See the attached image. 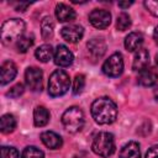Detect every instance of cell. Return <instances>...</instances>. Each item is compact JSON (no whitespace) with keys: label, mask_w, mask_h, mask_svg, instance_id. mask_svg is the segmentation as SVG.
Segmentation results:
<instances>
[{"label":"cell","mask_w":158,"mask_h":158,"mask_svg":"<svg viewBox=\"0 0 158 158\" xmlns=\"http://www.w3.org/2000/svg\"><path fill=\"white\" fill-rule=\"evenodd\" d=\"M102 72L105 75L111 77V78H116L120 77L123 72V58L121 56V53L116 52L112 53L102 64Z\"/></svg>","instance_id":"cell-6"},{"label":"cell","mask_w":158,"mask_h":158,"mask_svg":"<svg viewBox=\"0 0 158 158\" xmlns=\"http://www.w3.org/2000/svg\"><path fill=\"white\" fill-rule=\"evenodd\" d=\"M118 158H141V149H139V144L137 142H128L126 143L118 154Z\"/></svg>","instance_id":"cell-18"},{"label":"cell","mask_w":158,"mask_h":158,"mask_svg":"<svg viewBox=\"0 0 158 158\" xmlns=\"http://www.w3.org/2000/svg\"><path fill=\"white\" fill-rule=\"evenodd\" d=\"M142 43H143V35L141 32H131L125 38V48L128 52L138 51Z\"/></svg>","instance_id":"cell-16"},{"label":"cell","mask_w":158,"mask_h":158,"mask_svg":"<svg viewBox=\"0 0 158 158\" xmlns=\"http://www.w3.org/2000/svg\"><path fill=\"white\" fill-rule=\"evenodd\" d=\"M28 5H30L28 2H20V4L17 2V4H15L14 6H15V10H16V11H25V10L28 7Z\"/></svg>","instance_id":"cell-31"},{"label":"cell","mask_w":158,"mask_h":158,"mask_svg":"<svg viewBox=\"0 0 158 158\" xmlns=\"http://www.w3.org/2000/svg\"><path fill=\"white\" fill-rule=\"evenodd\" d=\"M70 86V79L65 70H54L48 79V94L53 98L64 95Z\"/></svg>","instance_id":"cell-2"},{"label":"cell","mask_w":158,"mask_h":158,"mask_svg":"<svg viewBox=\"0 0 158 158\" xmlns=\"http://www.w3.org/2000/svg\"><path fill=\"white\" fill-rule=\"evenodd\" d=\"M0 127L2 133H10L16 128V118L11 114H5L1 116Z\"/></svg>","instance_id":"cell-21"},{"label":"cell","mask_w":158,"mask_h":158,"mask_svg":"<svg viewBox=\"0 0 158 158\" xmlns=\"http://www.w3.org/2000/svg\"><path fill=\"white\" fill-rule=\"evenodd\" d=\"M158 81V73L152 68H146L144 70L139 72L138 83L143 86H153Z\"/></svg>","instance_id":"cell-17"},{"label":"cell","mask_w":158,"mask_h":158,"mask_svg":"<svg viewBox=\"0 0 158 158\" xmlns=\"http://www.w3.org/2000/svg\"><path fill=\"white\" fill-rule=\"evenodd\" d=\"M91 116L99 125H110L117 117L116 104L106 96L99 98L91 104Z\"/></svg>","instance_id":"cell-1"},{"label":"cell","mask_w":158,"mask_h":158,"mask_svg":"<svg viewBox=\"0 0 158 158\" xmlns=\"http://www.w3.org/2000/svg\"><path fill=\"white\" fill-rule=\"evenodd\" d=\"M144 158H158V146L151 147V148L147 151Z\"/></svg>","instance_id":"cell-30"},{"label":"cell","mask_w":158,"mask_h":158,"mask_svg":"<svg viewBox=\"0 0 158 158\" xmlns=\"http://www.w3.org/2000/svg\"><path fill=\"white\" fill-rule=\"evenodd\" d=\"M153 38H154V41L158 43V26L154 28V32H153Z\"/></svg>","instance_id":"cell-33"},{"label":"cell","mask_w":158,"mask_h":158,"mask_svg":"<svg viewBox=\"0 0 158 158\" xmlns=\"http://www.w3.org/2000/svg\"><path fill=\"white\" fill-rule=\"evenodd\" d=\"M84 28L79 25H68L60 30V36L69 43H77L83 38Z\"/></svg>","instance_id":"cell-9"},{"label":"cell","mask_w":158,"mask_h":158,"mask_svg":"<svg viewBox=\"0 0 158 158\" xmlns=\"http://www.w3.org/2000/svg\"><path fill=\"white\" fill-rule=\"evenodd\" d=\"M25 81L30 90L32 91H41L42 90V81H43V73L37 67H30L25 72Z\"/></svg>","instance_id":"cell-7"},{"label":"cell","mask_w":158,"mask_h":158,"mask_svg":"<svg viewBox=\"0 0 158 158\" xmlns=\"http://www.w3.org/2000/svg\"><path fill=\"white\" fill-rule=\"evenodd\" d=\"M53 32H54V22L52 20V17L49 16H46L42 22H41V33H42V38L43 40H49L52 38L53 36Z\"/></svg>","instance_id":"cell-22"},{"label":"cell","mask_w":158,"mask_h":158,"mask_svg":"<svg viewBox=\"0 0 158 158\" xmlns=\"http://www.w3.org/2000/svg\"><path fill=\"white\" fill-rule=\"evenodd\" d=\"M21 157L22 158H44V154L40 148H37L35 146H27L22 151Z\"/></svg>","instance_id":"cell-24"},{"label":"cell","mask_w":158,"mask_h":158,"mask_svg":"<svg viewBox=\"0 0 158 158\" xmlns=\"http://www.w3.org/2000/svg\"><path fill=\"white\" fill-rule=\"evenodd\" d=\"M149 64V53L146 48H139L133 57L132 69L135 72H142L144 70Z\"/></svg>","instance_id":"cell-13"},{"label":"cell","mask_w":158,"mask_h":158,"mask_svg":"<svg viewBox=\"0 0 158 158\" xmlns=\"http://www.w3.org/2000/svg\"><path fill=\"white\" fill-rule=\"evenodd\" d=\"M154 98H156V100L158 101V88L154 90Z\"/></svg>","instance_id":"cell-34"},{"label":"cell","mask_w":158,"mask_h":158,"mask_svg":"<svg viewBox=\"0 0 158 158\" xmlns=\"http://www.w3.org/2000/svg\"><path fill=\"white\" fill-rule=\"evenodd\" d=\"M56 16L60 22H69L75 19V11L67 4L59 2L56 6Z\"/></svg>","instance_id":"cell-15"},{"label":"cell","mask_w":158,"mask_h":158,"mask_svg":"<svg viewBox=\"0 0 158 158\" xmlns=\"http://www.w3.org/2000/svg\"><path fill=\"white\" fill-rule=\"evenodd\" d=\"M49 111L44 106H36L33 110V123L37 127H43L49 121Z\"/></svg>","instance_id":"cell-19"},{"label":"cell","mask_w":158,"mask_h":158,"mask_svg":"<svg viewBox=\"0 0 158 158\" xmlns=\"http://www.w3.org/2000/svg\"><path fill=\"white\" fill-rule=\"evenodd\" d=\"M62 123L68 132H79L84 126V114L78 106L67 109L62 115Z\"/></svg>","instance_id":"cell-5"},{"label":"cell","mask_w":158,"mask_h":158,"mask_svg":"<svg viewBox=\"0 0 158 158\" xmlns=\"http://www.w3.org/2000/svg\"><path fill=\"white\" fill-rule=\"evenodd\" d=\"M23 91H25V88H23V85L21 84V83H17L16 85H14L7 93H6V95L7 96H10V98H19L20 95H22L23 94Z\"/></svg>","instance_id":"cell-28"},{"label":"cell","mask_w":158,"mask_h":158,"mask_svg":"<svg viewBox=\"0 0 158 158\" xmlns=\"http://www.w3.org/2000/svg\"><path fill=\"white\" fill-rule=\"evenodd\" d=\"M132 4H133V1H120V2H118V6H120L121 9H126V7L131 6Z\"/></svg>","instance_id":"cell-32"},{"label":"cell","mask_w":158,"mask_h":158,"mask_svg":"<svg viewBox=\"0 0 158 158\" xmlns=\"http://www.w3.org/2000/svg\"><path fill=\"white\" fill-rule=\"evenodd\" d=\"M16 74H17V68H16L15 63L11 62V60L4 62L2 65H1V69H0V83H1V85H6L11 80H14Z\"/></svg>","instance_id":"cell-12"},{"label":"cell","mask_w":158,"mask_h":158,"mask_svg":"<svg viewBox=\"0 0 158 158\" xmlns=\"http://www.w3.org/2000/svg\"><path fill=\"white\" fill-rule=\"evenodd\" d=\"M156 64H157V65H158V53H157V54H156Z\"/></svg>","instance_id":"cell-35"},{"label":"cell","mask_w":158,"mask_h":158,"mask_svg":"<svg viewBox=\"0 0 158 158\" xmlns=\"http://www.w3.org/2000/svg\"><path fill=\"white\" fill-rule=\"evenodd\" d=\"M91 149L100 157H110L115 152V139L109 132H99L91 143Z\"/></svg>","instance_id":"cell-4"},{"label":"cell","mask_w":158,"mask_h":158,"mask_svg":"<svg viewBox=\"0 0 158 158\" xmlns=\"http://www.w3.org/2000/svg\"><path fill=\"white\" fill-rule=\"evenodd\" d=\"M74 60L73 53L64 44H59L54 52V63L59 67H69Z\"/></svg>","instance_id":"cell-10"},{"label":"cell","mask_w":158,"mask_h":158,"mask_svg":"<svg viewBox=\"0 0 158 158\" xmlns=\"http://www.w3.org/2000/svg\"><path fill=\"white\" fill-rule=\"evenodd\" d=\"M1 158H19V152L14 147H1Z\"/></svg>","instance_id":"cell-27"},{"label":"cell","mask_w":158,"mask_h":158,"mask_svg":"<svg viewBox=\"0 0 158 158\" xmlns=\"http://www.w3.org/2000/svg\"><path fill=\"white\" fill-rule=\"evenodd\" d=\"M85 88V77L83 74H78L75 75L74 78V81H73V94L74 95H79L83 93Z\"/></svg>","instance_id":"cell-26"},{"label":"cell","mask_w":158,"mask_h":158,"mask_svg":"<svg viewBox=\"0 0 158 158\" xmlns=\"http://www.w3.org/2000/svg\"><path fill=\"white\" fill-rule=\"evenodd\" d=\"M89 22L95 28L104 30L111 22V14L104 9H95L89 14Z\"/></svg>","instance_id":"cell-8"},{"label":"cell","mask_w":158,"mask_h":158,"mask_svg":"<svg viewBox=\"0 0 158 158\" xmlns=\"http://www.w3.org/2000/svg\"><path fill=\"white\" fill-rule=\"evenodd\" d=\"M41 141L43 142V144L51 149H58L62 147L63 141L62 137L59 135H57L56 132L52 131H44L41 133Z\"/></svg>","instance_id":"cell-14"},{"label":"cell","mask_w":158,"mask_h":158,"mask_svg":"<svg viewBox=\"0 0 158 158\" xmlns=\"http://www.w3.org/2000/svg\"><path fill=\"white\" fill-rule=\"evenodd\" d=\"M86 47H88V52L90 57L94 60L100 59L106 52V43L102 38H91L86 43Z\"/></svg>","instance_id":"cell-11"},{"label":"cell","mask_w":158,"mask_h":158,"mask_svg":"<svg viewBox=\"0 0 158 158\" xmlns=\"http://www.w3.org/2000/svg\"><path fill=\"white\" fill-rule=\"evenodd\" d=\"M131 26V17L126 12H121L116 20V27L120 31H126Z\"/></svg>","instance_id":"cell-25"},{"label":"cell","mask_w":158,"mask_h":158,"mask_svg":"<svg viewBox=\"0 0 158 158\" xmlns=\"http://www.w3.org/2000/svg\"><path fill=\"white\" fill-rule=\"evenodd\" d=\"M25 32V22L20 19H11L2 23L1 26V42L4 44H10L11 42L20 40Z\"/></svg>","instance_id":"cell-3"},{"label":"cell","mask_w":158,"mask_h":158,"mask_svg":"<svg viewBox=\"0 0 158 158\" xmlns=\"http://www.w3.org/2000/svg\"><path fill=\"white\" fill-rule=\"evenodd\" d=\"M35 56L36 58L42 62V63H47L49 59H52V57L54 56V52H53V48L51 44H42L40 46L36 51H35Z\"/></svg>","instance_id":"cell-20"},{"label":"cell","mask_w":158,"mask_h":158,"mask_svg":"<svg viewBox=\"0 0 158 158\" xmlns=\"http://www.w3.org/2000/svg\"><path fill=\"white\" fill-rule=\"evenodd\" d=\"M143 4H144V7L148 10V12L158 17V0H146Z\"/></svg>","instance_id":"cell-29"},{"label":"cell","mask_w":158,"mask_h":158,"mask_svg":"<svg viewBox=\"0 0 158 158\" xmlns=\"http://www.w3.org/2000/svg\"><path fill=\"white\" fill-rule=\"evenodd\" d=\"M33 44V36L27 35V36H22L20 40L16 41V49L20 53H25L27 52V49H30V47Z\"/></svg>","instance_id":"cell-23"}]
</instances>
